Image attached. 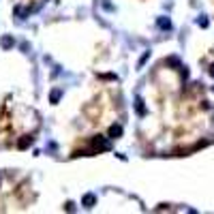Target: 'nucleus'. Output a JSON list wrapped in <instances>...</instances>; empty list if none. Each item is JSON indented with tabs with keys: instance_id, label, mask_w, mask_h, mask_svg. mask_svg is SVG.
Instances as JSON below:
<instances>
[{
	"instance_id": "obj_1",
	"label": "nucleus",
	"mask_w": 214,
	"mask_h": 214,
	"mask_svg": "<svg viewBox=\"0 0 214 214\" xmlns=\"http://www.w3.org/2000/svg\"><path fill=\"white\" fill-rule=\"evenodd\" d=\"M92 203H94V197H92V195H86V197H84V206H86V208H92Z\"/></svg>"
},
{
	"instance_id": "obj_2",
	"label": "nucleus",
	"mask_w": 214,
	"mask_h": 214,
	"mask_svg": "<svg viewBox=\"0 0 214 214\" xmlns=\"http://www.w3.org/2000/svg\"><path fill=\"white\" fill-rule=\"evenodd\" d=\"M109 133H111L113 137H118V135L122 133V129H120V126H111V131H109Z\"/></svg>"
},
{
	"instance_id": "obj_3",
	"label": "nucleus",
	"mask_w": 214,
	"mask_h": 214,
	"mask_svg": "<svg viewBox=\"0 0 214 214\" xmlns=\"http://www.w3.org/2000/svg\"><path fill=\"white\" fill-rule=\"evenodd\" d=\"M11 45H13V41H11L9 37H5V39H2V47H11Z\"/></svg>"
}]
</instances>
